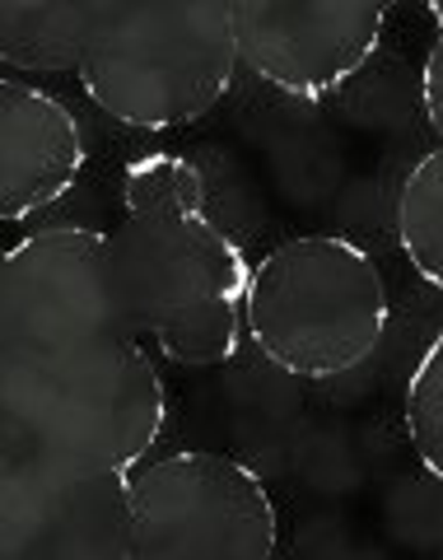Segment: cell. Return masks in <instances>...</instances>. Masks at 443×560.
I'll use <instances>...</instances> for the list:
<instances>
[{
  "instance_id": "7a4b0ae2",
  "label": "cell",
  "mask_w": 443,
  "mask_h": 560,
  "mask_svg": "<svg viewBox=\"0 0 443 560\" xmlns=\"http://www.w3.org/2000/svg\"><path fill=\"white\" fill-rule=\"evenodd\" d=\"M108 238L127 308L159 355L183 370H215L238 355L257 267L210 215L197 164L183 154L131 160Z\"/></svg>"
},
{
  "instance_id": "7c38bea8",
  "label": "cell",
  "mask_w": 443,
  "mask_h": 560,
  "mask_svg": "<svg viewBox=\"0 0 443 560\" xmlns=\"http://www.w3.org/2000/svg\"><path fill=\"white\" fill-rule=\"evenodd\" d=\"M430 20H434V43L420 70V108H424V127L434 131V145L443 150V5H430Z\"/></svg>"
},
{
  "instance_id": "5b68a950",
  "label": "cell",
  "mask_w": 443,
  "mask_h": 560,
  "mask_svg": "<svg viewBox=\"0 0 443 560\" xmlns=\"http://www.w3.org/2000/svg\"><path fill=\"white\" fill-rule=\"evenodd\" d=\"M271 486L243 458L177 448L131 477V560H276Z\"/></svg>"
},
{
  "instance_id": "9c48e42d",
  "label": "cell",
  "mask_w": 443,
  "mask_h": 560,
  "mask_svg": "<svg viewBox=\"0 0 443 560\" xmlns=\"http://www.w3.org/2000/svg\"><path fill=\"white\" fill-rule=\"evenodd\" d=\"M103 0H5L0 61L28 75H75L89 57Z\"/></svg>"
},
{
  "instance_id": "ba28073f",
  "label": "cell",
  "mask_w": 443,
  "mask_h": 560,
  "mask_svg": "<svg viewBox=\"0 0 443 560\" xmlns=\"http://www.w3.org/2000/svg\"><path fill=\"white\" fill-rule=\"evenodd\" d=\"M89 160L75 113L57 94L0 80V220H28L80 183Z\"/></svg>"
},
{
  "instance_id": "3957f363",
  "label": "cell",
  "mask_w": 443,
  "mask_h": 560,
  "mask_svg": "<svg viewBox=\"0 0 443 560\" xmlns=\"http://www.w3.org/2000/svg\"><path fill=\"white\" fill-rule=\"evenodd\" d=\"M387 276L378 257L341 234H299L257 261L247 337L271 370L331 383L378 355L387 337Z\"/></svg>"
},
{
  "instance_id": "8992f818",
  "label": "cell",
  "mask_w": 443,
  "mask_h": 560,
  "mask_svg": "<svg viewBox=\"0 0 443 560\" xmlns=\"http://www.w3.org/2000/svg\"><path fill=\"white\" fill-rule=\"evenodd\" d=\"M0 560H131V477L0 458Z\"/></svg>"
},
{
  "instance_id": "30bf717a",
  "label": "cell",
  "mask_w": 443,
  "mask_h": 560,
  "mask_svg": "<svg viewBox=\"0 0 443 560\" xmlns=\"http://www.w3.org/2000/svg\"><path fill=\"white\" fill-rule=\"evenodd\" d=\"M397 248L430 290L443 294V150L420 154L397 191Z\"/></svg>"
},
{
  "instance_id": "6da1fadb",
  "label": "cell",
  "mask_w": 443,
  "mask_h": 560,
  "mask_svg": "<svg viewBox=\"0 0 443 560\" xmlns=\"http://www.w3.org/2000/svg\"><path fill=\"white\" fill-rule=\"evenodd\" d=\"M168 425V388L127 308L113 238L47 224L0 261V444L136 477Z\"/></svg>"
},
{
  "instance_id": "8fae6325",
  "label": "cell",
  "mask_w": 443,
  "mask_h": 560,
  "mask_svg": "<svg viewBox=\"0 0 443 560\" xmlns=\"http://www.w3.org/2000/svg\"><path fill=\"white\" fill-rule=\"evenodd\" d=\"M401 420H406V440H411L416 458L443 486V327H439V337L420 350L416 370L406 378Z\"/></svg>"
},
{
  "instance_id": "52a82bcc",
  "label": "cell",
  "mask_w": 443,
  "mask_h": 560,
  "mask_svg": "<svg viewBox=\"0 0 443 560\" xmlns=\"http://www.w3.org/2000/svg\"><path fill=\"white\" fill-rule=\"evenodd\" d=\"M383 5L360 0H238V61L261 84L299 103L341 94L383 47Z\"/></svg>"
},
{
  "instance_id": "277c9868",
  "label": "cell",
  "mask_w": 443,
  "mask_h": 560,
  "mask_svg": "<svg viewBox=\"0 0 443 560\" xmlns=\"http://www.w3.org/2000/svg\"><path fill=\"white\" fill-rule=\"evenodd\" d=\"M234 5H113L80 66V84L98 113L131 131L197 127L229 98L238 80Z\"/></svg>"
}]
</instances>
